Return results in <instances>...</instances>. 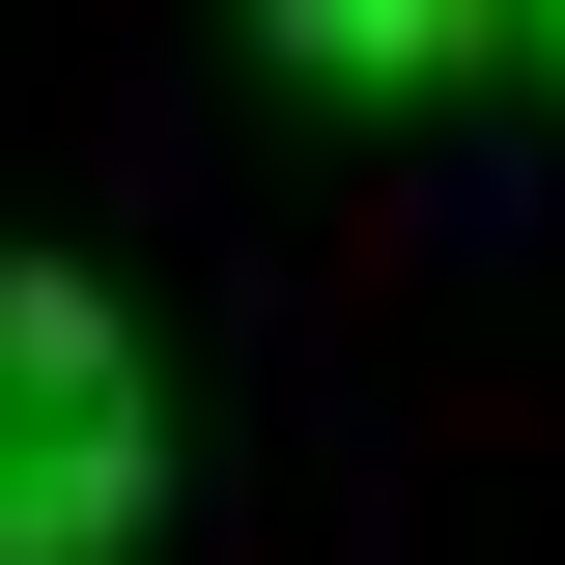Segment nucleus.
Segmentation results:
<instances>
[{"label": "nucleus", "instance_id": "f03ea898", "mask_svg": "<svg viewBox=\"0 0 565 565\" xmlns=\"http://www.w3.org/2000/svg\"><path fill=\"white\" fill-rule=\"evenodd\" d=\"M255 29H282L311 85H340V114H424V85L481 57V29H537V0H255Z\"/></svg>", "mask_w": 565, "mask_h": 565}, {"label": "nucleus", "instance_id": "f257e3e1", "mask_svg": "<svg viewBox=\"0 0 565 565\" xmlns=\"http://www.w3.org/2000/svg\"><path fill=\"white\" fill-rule=\"evenodd\" d=\"M170 509V396H141V311L57 255H0V565H141Z\"/></svg>", "mask_w": 565, "mask_h": 565}, {"label": "nucleus", "instance_id": "7ed1b4c3", "mask_svg": "<svg viewBox=\"0 0 565 565\" xmlns=\"http://www.w3.org/2000/svg\"><path fill=\"white\" fill-rule=\"evenodd\" d=\"M537 29H565V0H537Z\"/></svg>", "mask_w": 565, "mask_h": 565}]
</instances>
